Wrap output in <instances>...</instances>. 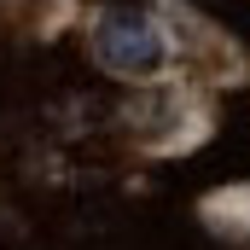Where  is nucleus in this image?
Listing matches in <instances>:
<instances>
[{
	"instance_id": "1",
	"label": "nucleus",
	"mask_w": 250,
	"mask_h": 250,
	"mask_svg": "<svg viewBox=\"0 0 250 250\" xmlns=\"http://www.w3.org/2000/svg\"><path fill=\"white\" fill-rule=\"evenodd\" d=\"M93 53H99V64H111L123 76H151L163 64V35L140 12H105V23L93 35Z\"/></svg>"
}]
</instances>
